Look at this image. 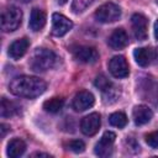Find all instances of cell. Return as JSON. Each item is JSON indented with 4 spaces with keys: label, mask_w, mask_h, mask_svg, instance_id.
<instances>
[{
    "label": "cell",
    "mask_w": 158,
    "mask_h": 158,
    "mask_svg": "<svg viewBox=\"0 0 158 158\" xmlns=\"http://www.w3.org/2000/svg\"><path fill=\"white\" fill-rule=\"evenodd\" d=\"M46 88L47 85L42 79L31 75L16 77L9 84V90L14 95L26 99H35L42 95L46 91Z\"/></svg>",
    "instance_id": "6da1fadb"
},
{
    "label": "cell",
    "mask_w": 158,
    "mask_h": 158,
    "mask_svg": "<svg viewBox=\"0 0 158 158\" xmlns=\"http://www.w3.org/2000/svg\"><path fill=\"white\" fill-rule=\"evenodd\" d=\"M58 60L57 54L48 48H36L32 53L28 65L33 72L43 73L52 69Z\"/></svg>",
    "instance_id": "7a4b0ae2"
},
{
    "label": "cell",
    "mask_w": 158,
    "mask_h": 158,
    "mask_svg": "<svg viewBox=\"0 0 158 158\" xmlns=\"http://www.w3.org/2000/svg\"><path fill=\"white\" fill-rule=\"evenodd\" d=\"M22 21V12L16 6H9L1 15V28L4 32H12L17 30Z\"/></svg>",
    "instance_id": "3957f363"
},
{
    "label": "cell",
    "mask_w": 158,
    "mask_h": 158,
    "mask_svg": "<svg viewBox=\"0 0 158 158\" xmlns=\"http://www.w3.org/2000/svg\"><path fill=\"white\" fill-rule=\"evenodd\" d=\"M121 16V9L118 5L114 2H106L101 5L94 14V17L98 22L101 23H111L120 19Z\"/></svg>",
    "instance_id": "277c9868"
},
{
    "label": "cell",
    "mask_w": 158,
    "mask_h": 158,
    "mask_svg": "<svg viewBox=\"0 0 158 158\" xmlns=\"http://www.w3.org/2000/svg\"><path fill=\"white\" fill-rule=\"evenodd\" d=\"M73 28V22L62 14L54 12L52 15V33L56 37L67 35Z\"/></svg>",
    "instance_id": "5b68a950"
},
{
    "label": "cell",
    "mask_w": 158,
    "mask_h": 158,
    "mask_svg": "<svg viewBox=\"0 0 158 158\" xmlns=\"http://www.w3.org/2000/svg\"><path fill=\"white\" fill-rule=\"evenodd\" d=\"M131 25L135 37L138 41H144L148 36V20L143 14H133L131 17Z\"/></svg>",
    "instance_id": "8992f818"
},
{
    "label": "cell",
    "mask_w": 158,
    "mask_h": 158,
    "mask_svg": "<svg viewBox=\"0 0 158 158\" xmlns=\"http://www.w3.org/2000/svg\"><path fill=\"white\" fill-rule=\"evenodd\" d=\"M73 56L77 60L85 64H94L99 59L98 51L91 46H78L73 49Z\"/></svg>",
    "instance_id": "52a82bcc"
},
{
    "label": "cell",
    "mask_w": 158,
    "mask_h": 158,
    "mask_svg": "<svg viewBox=\"0 0 158 158\" xmlns=\"http://www.w3.org/2000/svg\"><path fill=\"white\" fill-rule=\"evenodd\" d=\"M109 70H110L111 75L117 78V79L126 78L130 74L128 64H127V60L125 59L123 56H115V57H112L110 59V62H109Z\"/></svg>",
    "instance_id": "ba28073f"
},
{
    "label": "cell",
    "mask_w": 158,
    "mask_h": 158,
    "mask_svg": "<svg viewBox=\"0 0 158 158\" xmlns=\"http://www.w3.org/2000/svg\"><path fill=\"white\" fill-rule=\"evenodd\" d=\"M101 125V118L98 112H93L86 115L85 117L81 118L80 121V131L85 136H94Z\"/></svg>",
    "instance_id": "9c48e42d"
},
{
    "label": "cell",
    "mask_w": 158,
    "mask_h": 158,
    "mask_svg": "<svg viewBox=\"0 0 158 158\" xmlns=\"http://www.w3.org/2000/svg\"><path fill=\"white\" fill-rule=\"evenodd\" d=\"M116 135L111 131L104 132L99 142L95 144V154L99 157H107L112 152V144L115 142Z\"/></svg>",
    "instance_id": "30bf717a"
},
{
    "label": "cell",
    "mask_w": 158,
    "mask_h": 158,
    "mask_svg": "<svg viewBox=\"0 0 158 158\" xmlns=\"http://www.w3.org/2000/svg\"><path fill=\"white\" fill-rule=\"evenodd\" d=\"M95 102V98L94 95L88 91V90H80L79 93L75 94L74 99H73V109L75 111H85L88 109H90Z\"/></svg>",
    "instance_id": "8fae6325"
},
{
    "label": "cell",
    "mask_w": 158,
    "mask_h": 158,
    "mask_svg": "<svg viewBox=\"0 0 158 158\" xmlns=\"http://www.w3.org/2000/svg\"><path fill=\"white\" fill-rule=\"evenodd\" d=\"M107 43L112 49H122L128 44V36L123 28H116L109 36Z\"/></svg>",
    "instance_id": "7c38bea8"
},
{
    "label": "cell",
    "mask_w": 158,
    "mask_h": 158,
    "mask_svg": "<svg viewBox=\"0 0 158 158\" xmlns=\"http://www.w3.org/2000/svg\"><path fill=\"white\" fill-rule=\"evenodd\" d=\"M28 47H30V41H28L26 37L19 38V40L14 41V42L10 44L7 53H9V56H10L12 59H16V60H17V59L22 58V57L26 54Z\"/></svg>",
    "instance_id": "4fadbf2b"
},
{
    "label": "cell",
    "mask_w": 158,
    "mask_h": 158,
    "mask_svg": "<svg viewBox=\"0 0 158 158\" xmlns=\"http://www.w3.org/2000/svg\"><path fill=\"white\" fill-rule=\"evenodd\" d=\"M132 116H133V121L137 126H142V125H146L148 123L152 117H153V112L152 110L146 106V105H137L133 107V111H132Z\"/></svg>",
    "instance_id": "5bb4252c"
},
{
    "label": "cell",
    "mask_w": 158,
    "mask_h": 158,
    "mask_svg": "<svg viewBox=\"0 0 158 158\" xmlns=\"http://www.w3.org/2000/svg\"><path fill=\"white\" fill-rule=\"evenodd\" d=\"M46 14L43 10L41 9H32L31 15H30V21H28V26L33 32H38L41 31L44 25H46Z\"/></svg>",
    "instance_id": "9a60e30c"
},
{
    "label": "cell",
    "mask_w": 158,
    "mask_h": 158,
    "mask_svg": "<svg viewBox=\"0 0 158 158\" xmlns=\"http://www.w3.org/2000/svg\"><path fill=\"white\" fill-rule=\"evenodd\" d=\"M135 60L141 67H147L151 64L152 59L154 58V52L149 47H139L133 51Z\"/></svg>",
    "instance_id": "2e32d148"
},
{
    "label": "cell",
    "mask_w": 158,
    "mask_h": 158,
    "mask_svg": "<svg viewBox=\"0 0 158 158\" xmlns=\"http://www.w3.org/2000/svg\"><path fill=\"white\" fill-rule=\"evenodd\" d=\"M26 151V143L20 138H14L7 143L6 154L10 158H17L22 156Z\"/></svg>",
    "instance_id": "e0dca14e"
},
{
    "label": "cell",
    "mask_w": 158,
    "mask_h": 158,
    "mask_svg": "<svg viewBox=\"0 0 158 158\" xmlns=\"http://www.w3.org/2000/svg\"><path fill=\"white\" fill-rule=\"evenodd\" d=\"M63 105H64V100H63L62 98L54 96V98H51V99H48V100H46V101L43 102V109H44L47 112L57 114V112H59V111L62 110Z\"/></svg>",
    "instance_id": "ac0fdd59"
},
{
    "label": "cell",
    "mask_w": 158,
    "mask_h": 158,
    "mask_svg": "<svg viewBox=\"0 0 158 158\" xmlns=\"http://www.w3.org/2000/svg\"><path fill=\"white\" fill-rule=\"evenodd\" d=\"M19 109L20 107L15 102L9 101L5 98L1 99V109H0V111H1V116L2 117H10V116H14V115L19 114Z\"/></svg>",
    "instance_id": "d6986e66"
},
{
    "label": "cell",
    "mask_w": 158,
    "mask_h": 158,
    "mask_svg": "<svg viewBox=\"0 0 158 158\" xmlns=\"http://www.w3.org/2000/svg\"><path fill=\"white\" fill-rule=\"evenodd\" d=\"M109 122H110L111 126H115V127H118V128H123L127 125V116L123 112L117 111V112H114V114L110 115Z\"/></svg>",
    "instance_id": "ffe728a7"
},
{
    "label": "cell",
    "mask_w": 158,
    "mask_h": 158,
    "mask_svg": "<svg viewBox=\"0 0 158 158\" xmlns=\"http://www.w3.org/2000/svg\"><path fill=\"white\" fill-rule=\"evenodd\" d=\"M94 84H95V86H96L101 93H105V91L110 90V89L114 86V84H112L104 74L98 75L96 79H95V81H94Z\"/></svg>",
    "instance_id": "44dd1931"
},
{
    "label": "cell",
    "mask_w": 158,
    "mask_h": 158,
    "mask_svg": "<svg viewBox=\"0 0 158 158\" xmlns=\"http://www.w3.org/2000/svg\"><path fill=\"white\" fill-rule=\"evenodd\" d=\"M94 0H73V4H72V11L74 14H81L83 11H85L90 4L93 2Z\"/></svg>",
    "instance_id": "7402d4cb"
},
{
    "label": "cell",
    "mask_w": 158,
    "mask_h": 158,
    "mask_svg": "<svg viewBox=\"0 0 158 158\" xmlns=\"http://www.w3.org/2000/svg\"><path fill=\"white\" fill-rule=\"evenodd\" d=\"M67 149L74 152V153H83L85 151V144L83 141H79V139H73V141H69L67 144H65Z\"/></svg>",
    "instance_id": "603a6c76"
},
{
    "label": "cell",
    "mask_w": 158,
    "mask_h": 158,
    "mask_svg": "<svg viewBox=\"0 0 158 158\" xmlns=\"http://www.w3.org/2000/svg\"><path fill=\"white\" fill-rule=\"evenodd\" d=\"M144 138H146V142L149 147L158 149V131H153V132L147 133Z\"/></svg>",
    "instance_id": "cb8c5ba5"
},
{
    "label": "cell",
    "mask_w": 158,
    "mask_h": 158,
    "mask_svg": "<svg viewBox=\"0 0 158 158\" xmlns=\"http://www.w3.org/2000/svg\"><path fill=\"white\" fill-rule=\"evenodd\" d=\"M0 127H1V128H0V130H1V137H5L6 132L9 131V127H7V126H6L5 123H2V125H1Z\"/></svg>",
    "instance_id": "d4e9b609"
},
{
    "label": "cell",
    "mask_w": 158,
    "mask_h": 158,
    "mask_svg": "<svg viewBox=\"0 0 158 158\" xmlns=\"http://www.w3.org/2000/svg\"><path fill=\"white\" fill-rule=\"evenodd\" d=\"M32 157H51V154L48 153H41V152H36L32 154Z\"/></svg>",
    "instance_id": "484cf974"
},
{
    "label": "cell",
    "mask_w": 158,
    "mask_h": 158,
    "mask_svg": "<svg viewBox=\"0 0 158 158\" xmlns=\"http://www.w3.org/2000/svg\"><path fill=\"white\" fill-rule=\"evenodd\" d=\"M154 37L158 40V20L154 22Z\"/></svg>",
    "instance_id": "4316f807"
},
{
    "label": "cell",
    "mask_w": 158,
    "mask_h": 158,
    "mask_svg": "<svg viewBox=\"0 0 158 158\" xmlns=\"http://www.w3.org/2000/svg\"><path fill=\"white\" fill-rule=\"evenodd\" d=\"M67 1H68V0H57V2H58L59 5H64Z\"/></svg>",
    "instance_id": "83f0119b"
},
{
    "label": "cell",
    "mask_w": 158,
    "mask_h": 158,
    "mask_svg": "<svg viewBox=\"0 0 158 158\" xmlns=\"http://www.w3.org/2000/svg\"><path fill=\"white\" fill-rule=\"evenodd\" d=\"M154 58H156V62H157V64H158V48H157V51H156V53H154Z\"/></svg>",
    "instance_id": "f1b7e54d"
},
{
    "label": "cell",
    "mask_w": 158,
    "mask_h": 158,
    "mask_svg": "<svg viewBox=\"0 0 158 158\" xmlns=\"http://www.w3.org/2000/svg\"><path fill=\"white\" fill-rule=\"evenodd\" d=\"M16 1H19V2H23V4H26V2H30L31 0H16Z\"/></svg>",
    "instance_id": "f546056e"
},
{
    "label": "cell",
    "mask_w": 158,
    "mask_h": 158,
    "mask_svg": "<svg viewBox=\"0 0 158 158\" xmlns=\"http://www.w3.org/2000/svg\"><path fill=\"white\" fill-rule=\"evenodd\" d=\"M157 2H158V0H157Z\"/></svg>",
    "instance_id": "4dcf8cb0"
}]
</instances>
